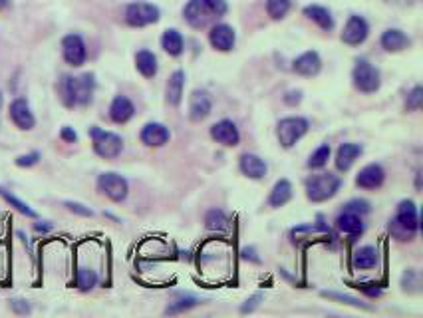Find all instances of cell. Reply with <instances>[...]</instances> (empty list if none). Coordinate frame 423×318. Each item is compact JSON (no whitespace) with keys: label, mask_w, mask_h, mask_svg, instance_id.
I'll return each instance as SVG.
<instances>
[{"label":"cell","mask_w":423,"mask_h":318,"mask_svg":"<svg viewBox=\"0 0 423 318\" xmlns=\"http://www.w3.org/2000/svg\"><path fill=\"white\" fill-rule=\"evenodd\" d=\"M0 107H2V92H0Z\"/></svg>","instance_id":"7dc6e473"},{"label":"cell","mask_w":423,"mask_h":318,"mask_svg":"<svg viewBox=\"0 0 423 318\" xmlns=\"http://www.w3.org/2000/svg\"><path fill=\"white\" fill-rule=\"evenodd\" d=\"M320 68H322V60L320 56H318V52L300 54V56L295 60V64H292V70H295L296 74H300V76H304V78L316 76V74L320 72Z\"/></svg>","instance_id":"ac0fdd59"},{"label":"cell","mask_w":423,"mask_h":318,"mask_svg":"<svg viewBox=\"0 0 423 318\" xmlns=\"http://www.w3.org/2000/svg\"><path fill=\"white\" fill-rule=\"evenodd\" d=\"M161 46L169 56H179L183 52V36L177 30H165L163 38H161Z\"/></svg>","instance_id":"f1b7e54d"},{"label":"cell","mask_w":423,"mask_h":318,"mask_svg":"<svg viewBox=\"0 0 423 318\" xmlns=\"http://www.w3.org/2000/svg\"><path fill=\"white\" fill-rule=\"evenodd\" d=\"M290 199H292V186H290V181H288V179H281V181H276V183H274L272 191H270L269 205L276 209V207L286 205Z\"/></svg>","instance_id":"cb8c5ba5"},{"label":"cell","mask_w":423,"mask_h":318,"mask_svg":"<svg viewBox=\"0 0 423 318\" xmlns=\"http://www.w3.org/2000/svg\"><path fill=\"white\" fill-rule=\"evenodd\" d=\"M90 137L94 151L103 159H116L124 151V139L114 132H105L102 128H90Z\"/></svg>","instance_id":"5b68a950"},{"label":"cell","mask_w":423,"mask_h":318,"mask_svg":"<svg viewBox=\"0 0 423 318\" xmlns=\"http://www.w3.org/2000/svg\"><path fill=\"white\" fill-rule=\"evenodd\" d=\"M362 146L359 144H342V146L338 147V151H336V167H338V172H348L352 165H354V161L362 156Z\"/></svg>","instance_id":"44dd1931"},{"label":"cell","mask_w":423,"mask_h":318,"mask_svg":"<svg viewBox=\"0 0 423 318\" xmlns=\"http://www.w3.org/2000/svg\"><path fill=\"white\" fill-rule=\"evenodd\" d=\"M328 159H330V146L324 144V146L318 147V149L310 156V159H308V167H310V169H320V167H324V165L328 163Z\"/></svg>","instance_id":"d6a6232c"},{"label":"cell","mask_w":423,"mask_h":318,"mask_svg":"<svg viewBox=\"0 0 423 318\" xmlns=\"http://www.w3.org/2000/svg\"><path fill=\"white\" fill-rule=\"evenodd\" d=\"M34 229H36V231H42V233H46V231H50L52 225H50V223H46V225H42V223H36V225H34Z\"/></svg>","instance_id":"f6af8a7d"},{"label":"cell","mask_w":423,"mask_h":318,"mask_svg":"<svg viewBox=\"0 0 423 318\" xmlns=\"http://www.w3.org/2000/svg\"><path fill=\"white\" fill-rule=\"evenodd\" d=\"M352 265L356 266V268H373V266L378 265V251L373 247H370V245L359 247L354 252V257H352Z\"/></svg>","instance_id":"83f0119b"},{"label":"cell","mask_w":423,"mask_h":318,"mask_svg":"<svg viewBox=\"0 0 423 318\" xmlns=\"http://www.w3.org/2000/svg\"><path fill=\"white\" fill-rule=\"evenodd\" d=\"M10 308H13L16 315H28V312H30V305H28L26 301H20V298L10 301Z\"/></svg>","instance_id":"b9f144b4"},{"label":"cell","mask_w":423,"mask_h":318,"mask_svg":"<svg viewBox=\"0 0 423 318\" xmlns=\"http://www.w3.org/2000/svg\"><path fill=\"white\" fill-rule=\"evenodd\" d=\"M260 301H262V294H260V292L253 294V296H251V298H248V301H246V303L241 306V312H243V315H246V312H253V310H255V308L258 306V303H260Z\"/></svg>","instance_id":"60d3db41"},{"label":"cell","mask_w":423,"mask_h":318,"mask_svg":"<svg viewBox=\"0 0 423 318\" xmlns=\"http://www.w3.org/2000/svg\"><path fill=\"white\" fill-rule=\"evenodd\" d=\"M368 34H370L368 22L362 16H350L346 26H344V32H342V40L350 46H358L362 42H366Z\"/></svg>","instance_id":"7c38bea8"},{"label":"cell","mask_w":423,"mask_h":318,"mask_svg":"<svg viewBox=\"0 0 423 318\" xmlns=\"http://www.w3.org/2000/svg\"><path fill=\"white\" fill-rule=\"evenodd\" d=\"M96 282H98V275L90 271V268H80L77 271V287L82 289V291H90L96 287Z\"/></svg>","instance_id":"836d02e7"},{"label":"cell","mask_w":423,"mask_h":318,"mask_svg":"<svg viewBox=\"0 0 423 318\" xmlns=\"http://www.w3.org/2000/svg\"><path fill=\"white\" fill-rule=\"evenodd\" d=\"M201 303L199 298H193V296H187V298H183L179 303H175V305H171L167 308L165 312L167 315H177V312H183V310H189L193 306H197Z\"/></svg>","instance_id":"e575fe53"},{"label":"cell","mask_w":423,"mask_h":318,"mask_svg":"<svg viewBox=\"0 0 423 318\" xmlns=\"http://www.w3.org/2000/svg\"><path fill=\"white\" fill-rule=\"evenodd\" d=\"M284 102L288 104V106H296V104H300L302 102V92L300 90H296V92H288L284 96Z\"/></svg>","instance_id":"ee69618b"},{"label":"cell","mask_w":423,"mask_h":318,"mask_svg":"<svg viewBox=\"0 0 423 318\" xmlns=\"http://www.w3.org/2000/svg\"><path fill=\"white\" fill-rule=\"evenodd\" d=\"M6 4H8V0H0V10H2V8H4Z\"/></svg>","instance_id":"bcb514c9"},{"label":"cell","mask_w":423,"mask_h":318,"mask_svg":"<svg viewBox=\"0 0 423 318\" xmlns=\"http://www.w3.org/2000/svg\"><path fill=\"white\" fill-rule=\"evenodd\" d=\"M140 137L141 142L147 147H161L169 142L171 133H169V130H167L163 123L151 121V123H145V126H143Z\"/></svg>","instance_id":"5bb4252c"},{"label":"cell","mask_w":423,"mask_h":318,"mask_svg":"<svg viewBox=\"0 0 423 318\" xmlns=\"http://www.w3.org/2000/svg\"><path fill=\"white\" fill-rule=\"evenodd\" d=\"M304 16H308L310 20H314L322 30H332L334 28V20L332 14L328 13L324 6H318V4H310L304 8Z\"/></svg>","instance_id":"4316f807"},{"label":"cell","mask_w":423,"mask_h":318,"mask_svg":"<svg viewBox=\"0 0 423 318\" xmlns=\"http://www.w3.org/2000/svg\"><path fill=\"white\" fill-rule=\"evenodd\" d=\"M157 20H159V8L154 6V4L135 2V4H129L126 8V22L129 26H149V24H155Z\"/></svg>","instance_id":"9c48e42d"},{"label":"cell","mask_w":423,"mask_h":318,"mask_svg":"<svg viewBox=\"0 0 423 318\" xmlns=\"http://www.w3.org/2000/svg\"><path fill=\"white\" fill-rule=\"evenodd\" d=\"M352 80H354L356 90L364 93L378 92V90H380V84H382L378 68L372 66V64H370L368 60H364V58L356 62L354 72H352Z\"/></svg>","instance_id":"8992f818"},{"label":"cell","mask_w":423,"mask_h":318,"mask_svg":"<svg viewBox=\"0 0 423 318\" xmlns=\"http://www.w3.org/2000/svg\"><path fill=\"white\" fill-rule=\"evenodd\" d=\"M322 296H326V298H334V301H340V303H346V305L358 306V308H368V306L364 305V303H359L358 298H352V296H344V294H338V292L324 291V292H322Z\"/></svg>","instance_id":"74e56055"},{"label":"cell","mask_w":423,"mask_h":318,"mask_svg":"<svg viewBox=\"0 0 423 318\" xmlns=\"http://www.w3.org/2000/svg\"><path fill=\"white\" fill-rule=\"evenodd\" d=\"M213 109V100L205 90H195L189 100V118L193 121H203Z\"/></svg>","instance_id":"2e32d148"},{"label":"cell","mask_w":423,"mask_h":318,"mask_svg":"<svg viewBox=\"0 0 423 318\" xmlns=\"http://www.w3.org/2000/svg\"><path fill=\"white\" fill-rule=\"evenodd\" d=\"M183 86H185V72H173L171 78L167 82V102L171 106H179L181 98H183Z\"/></svg>","instance_id":"d4e9b609"},{"label":"cell","mask_w":423,"mask_h":318,"mask_svg":"<svg viewBox=\"0 0 423 318\" xmlns=\"http://www.w3.org/2000/svg\"><path fill=\"white\" fill-rule=\"evenodd\" d=\"M64 205L72 213L80 215V217H94V211H91V209H88L86 205H82V203H76V201H66Z\"/></svg>","instance_id":"ab89813d"},{"label":"cell","mask_w":423,"mask_h":318,"mask_svg":"<svg viewBox=\"0 0 423 318\" xmlns=\"http://www.w3.org/2000/svg\"><path fill=\"white\" fill-rule=\"evenodd\" d=\"M235 40H237L235 30L229 24H217V26L211 28V32H209V42L218 52H229V50H232Z\"/></svg>","instance_id":"9a60e30c"},{"label":"cell","mask_w":423,"mask_h":318,"mask_svg":"<svg viewBox=\"0 0 423 318\" xmlns=\"http://www.w3.org/2000/svg\"><path fill=\"white\" fill-rule=\"evenodd\" d=\"M98 189L114 203H121L128 197V181L119 173H102L98 179Z\"/></svg>","instance_id":"ba28073f"},{"label":"cell","mask_w":423,"mask_h":318,"mask_svg":"<svg viewBox=\"0 0 423 318\" xmlns=\"http://www.w3.org/2000/svg\"><path fill=\"white\" fill-rule=\"evenodd\" d=\"M10 119L18 130H24V132L36 126V118H34V114H32V109H30L24 98H16L10 104Z\"/></svg>","instance_id":"4fadbf2b"},{"label":"cell","mask_w":423,"mask_h":318,"mask_svg":"<svg viewBox=\"0 0 423 318\" xmlns=\"http://www.w3.org/2000/svg\"><path fill=\"white\" fill-rule=\"evenodd\" d=\"M241 172L248 179H262L267 175V163L265 159H260L255 153H243L241 156Z\"/></svg>","instance_id":"ffe728a7"},{"label":"cell","mask_w":423,"mask_h":318,"mask_svg":"<svg viewBox=\"0 0 423 318\" xmlns=\"http://www.w3.org/2000/svg\"><path fill=\"white\" fill-rule=\"evenodd\" d=\"M422 102H423L422 86H415V88H413V90L410 92V96H408L406 107L411 109V112H415V109H420V107H422Z\"/></svg>","instance_id":"8d00e7d4"},{"label":"cell","mask_w":423,"mask_h":318,"mask_svg":"<svg viewBox=\"0 0 423 318\" xmlns=\"http://www.w3.org/2000/svg\"><path fill=\"white\" fill-rule=\"evenodd\" d=\"M60 137H62L64 142H68V144H74V142H77V133L74 132L72 128H68V126L60 130Z\"/></svg>","instance_id":"7bdbcfd3"},{"label":"cell","mask_w":423,"mask_h":318,"mask_svg":"<svg viewBox=\"0 0 423 318\" xmlns=\"http://www.w3.org/2000/svg\"><path fill=\"white\" fill-rule=\"evenodd\" d=\"M410 44V38L401 30H398V28H389V30H385L384 34H382V46H384V50H387V52H401Z\"/></svg>","instance_id":"7402d4cb"},{"label":"cell","mask_w":423,"mask_h":318,"mask_svg":"<svg viewBox=\"0 0 423 318\" xmlns=\"http://www.w3.org/2000/svg\"><path fill=\"white\" fill-rule=\"evenodd\" d=\"M205 227L209 231H225L229 227V219L221 209H211L205 217Z\"/></svg>","instance_id":"f546056e"},{"label":"cell","mask_w":423,"mask_h":318,"mask_svg":"<svg viewBox=\"0 0 423 318\" xmlns=\"http://www.w3.org/2000/svg\"><path fill=\"white\" fill-rule=\"evenodd\" d=\"M135 116V106L126 96H116L112 106H110V118L116 123H128L129 119Z\"/></svg>","instance_id":"d6986e66"},{"label":"cell","mask_w":423,"mask_h":318,"mask_svg":"<svg viewBox=\"0 0 423 318\" xmlns=\"http://www.w3.org/2000/svg\"><path fill=\"white\" fill-rule=\"evenodd\" d=\"M229 10L225 0H189V4L185 6L183 16L193 28H205L213 20H217L221 16H225Z\"/></svg>","instance_id":"7a4b0ae2"},{"label":"cell","mask_w":423,"mask_h":318,"mask_svg":"<svg viewBox=\"0 0 423 318\" xmlns=\"http://www.w3.org/2000/svg\"><path fill=\"white\" fill-rule=\"evenodd\" d=\"M385 181V172L380 163H370L366 165L356 177V186L362 189H378V187L384 186Z\"/></svg>","instance_id":"e0dca14e"},{"label":"cell","mask_w":423,"mask_h":318,"mask_svg":"<svg viewBox=\"0 0 423 318\" xmlns=\"http://www.w3.org/2000/svg\"><path fill=\"white\" fill-rule=\"evenodd\" d=\"M0 197L4 199V201H6L8 205H13L16 211H20L22 215H26V217H32V219H36V211H34V209H30V207L26 205L24 201H20L18 197H14L13 193H8V191H6L4 187H0Z\"/></svg>","instance_id":"4dcf8cb0"},{"label":"cell","mask_w":423,"mask_h":318,"mask_svg":"<svg viewBox=\"0 0 423 318\" xmlns=\"http://www.w3.org/2000/svg\"><path fill=\"white\" fill-rule=\"evenodd\" d=\"M135 68L141 76L154 78L157 74V58L149 50H141V52L135 54Z\"/></svg>","instance_id":"484cf974"},{"label":"cell","mask_w":423,"mask_h":318,"mask_svg":"<svg viewBox=\"0 0 423 318\" xmlns=\"http://www.w3.org/2000/svg\"><path fill=\"white\" fill-rule=\"evenodd\" d=\"M60 98L66 107L88 106L94 98L96 90V78L94 74H82V76H64L60 80Z\"/></svg>","instance_id":"6da1fadb"},{"label":"cell","mask_w":423,"mask_h":318,"mask_svg":"<svg viewBox=\"0 0 423 318\" xmlns=\"http://www.w3.org/2000/svg\"><path fill=\"white\" fill-rule=\"evenodd\" d=\"M344 211L356 213V215H366V213H370V203L364 201V199H354V201H348L346 205H344Z\"/></svg>","instance_id":"d590c367"},{"label":"cell","mask_w":423,"mask_h":318,"mask_svg":"<svg viewBox=\"0 0 423 318\" xmlns=\"http://www.w3.org/2000/svg\"><path fill=\"white\" fill-rule=\"evenodd\" d=\"M336 227H338L342 233L352 235V237H358V235L364 233V221H362V217L356 215V213L344 211L342 215H338V219H336Z\"/></svg>","instance_id":"603a6c76"},{"label":"cell","mask_w":423,"mask_h":318,"mask_svg":"<svg viewBox=\"0 0 423 318\" xmlns=\"http://www.w3.org/2000/svg\"><path fill=\"white\" fill-rule=\"evenodd\" d=\"M62 52H64V60L70 66H82L88 58L86 52V44L82 36L77 34H68L62 40Z\"/></svg>","instance_id":"30bf717a"},{"label":"cell","mask_w":423,"mask_h":318,"mask_svg":"<svg viewBox=\"0 0 423 318\" xmlns=\"http://www.w3.org/2000/svg\"><path fill=\"white\" fill-rule=\"evenodd\" d=\"M308 132V119L306 118H284L279 121V142L282 147L290 149L296 142Z\"/></svg>","instance_id":"52a82bcc"},{"label":"cell","mask_w":423,"mask_h":318,"mask_svg":"<svg viewBox=\"0 0 423 318\" xmlns=\"http://www.w3.org/2000/svg\"><path fill=\"white\" fill-rule=\"evenodd\" d=\"M290 10V0H267V13L272 20H282Z\"/></svg>","instance_id":"1f68e13d"},{"label":"cell","mask_w":423,"mask_h":318,"mask_svg":"<svg viewBox=\"0 0 423 318\" xmlns=\"http://www.w3.org/2000/svg\"><path fill=\"white\" fill-rule=\"evenodd\" d=\"M40 161V153L38 151H32V153H26V156H20L16 158V165L18 167H32Z\"/></svg>","instance_id":"f35d334b"},{"label":"cell","mask_w":423,"mask_h":318,"mask_svg":"<svg viewBox=\"0 0 423 318\" xmlns=\"http://www.w3.org/2000/svg\"><path fill=\"white\" fill-rule=\"evenodd\" d=\"M211 137L221 144V146L235 147L239 146L241 142V133L237 130V126L232 123L231 119H221L213 128H211Z\"/></svg>","instance_id":"8fae6325"},{"label":"cell","mask_w":423,"mask_h":318,"mask_svg":"<svg viewBox=\"0 0 423 318\" xmlns=\"http://www.w3.org/2000/svg\"><path fill=\"white\" fill-rule=\"evenodd\" d=\"M420 229V217H417V207L415 203L406 199L398 205V213L396 219L392 221V233L399 238V241H411L415 237Z\"/></svg>","instance_id":"3957f363"},{"label":"cell","mask_w":423,"mask_h":318,"mask_svg":"<svg viewBox=\"0 0 423 318\" xmlns=\"http://www.w3.org/2000/svg\"><path fill=\"white\" fill-rule=\"evenodd\" d=\"M342 186V179L334 173H318L306 179V197L312 203H322L332 199Z\"/></svg>","instance_id":"277c9868"}]
</instances>
